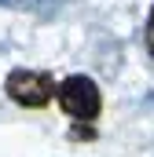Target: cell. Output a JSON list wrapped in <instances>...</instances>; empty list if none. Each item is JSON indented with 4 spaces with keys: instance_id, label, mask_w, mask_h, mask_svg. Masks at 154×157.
Instances as JSON below:
<instances>
[{
    "instance_id": "cell-1",
    "label": "cell",
    "mask_w": 154,
    "mask_h": 157,
    "mask_svg": "<svg viewBox=\"0 0 154 157\" xmlns=\"http://www.w3.org/2000/svg\"><path fill=\"white\" fill-rule=\"evenodd\" d=\"M59 110L74 121L70 128V139H95V121L103 113V91L99 84L84 73H74V77L59 80V95H55Z\"/></svg>"
},
{
    "instance_id": "cell-2",
    "label": "cell",
    "mask_w": 154,
    "mask_h": 157,
    "mask_svg": "<svg viewBox=\"0 0 154 157\" xmlns=\"http://www.w3.org/2000/svg\"><path fill=\"white\" fill-rule=\"evenodd\" d=\"M4 91L22 110H44L59 95V84L48 70H11L7 80H4Z\"/></svg>"
},
{
    "instance_id": "cell-3",
    "label": "cell",
    "mask_w": 154,
    "mask_h": 157,
    "mask_svg": "<svg viewBox=\"0 0 154 157\" xmlns=\"http://www.w3.org/2000/svg\"><path fill=\"white\" fill-rule=\"evenodd\" d=\"M147 51H151V59H154V7H151V15H147Z\"/></svg>"
}]
</instances>
